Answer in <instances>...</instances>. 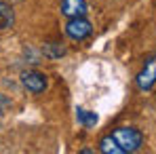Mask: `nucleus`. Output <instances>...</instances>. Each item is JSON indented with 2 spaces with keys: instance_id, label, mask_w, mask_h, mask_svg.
Returning a JSON list of instances; mask_svg holds the SVG:
<instances>
[{
  "instance_id": "f257e3e1",
  "label": "nucleus",
  "mask_w": 156,
  "mask_h": 154,
  "mask_svg": "<svg viewBox=\"0 0 156 154\" xmlns=\"http://www.w3.org/2000/svg\"><path fill=\"white\" fill-rule=\"evenodd\" d=\"M110 137L116 141V146L120 148V152H135V150H139L141 148V144H144V135H141V131H137V129L133 127H118L114 129L112 133H110Z\"/></svg>"
},
{
  "instance_id": "7ed1b4c3",
  "label": "nucleus",
  "mask_w": 156,
  "mask_h": 154,
  "mask_svg": "<svg viewBox=\"0 0 156 154\" xmlns=\"http://www.w3.org/2000/svg\"><path fill=\"white\" fill-rule=\"evenodd\" d=\"M135 84H137L139 91H150L156 84V53L146 59L144 68H141L139 74L135 76Z\"/></svg>"
},
{
  "instance_id": "9d476101",
  "label": "nucleus",
  "mask_w": 156,
  "mask_h": 154,
  "mask_svg": "<svg viewBox=\"0 0 156 154\" xmlns=\"http://www.w3.org/2000/svg\"><path fill=\"white\" fill-rule=\"evenodd\" d=\"M11 2H19V0H11Z\"/></svg>"
},
{
  "instance_id": "20e7f679",
  "label": "nucleus",
  "mask_w": 156,
  "mask_h": 154,
  "mask_svg": "<svg viewBox=\"0 0 156 154\" xmlns=\"http://www.w3.org/2000/svg\"><path fill=\"white\" fill-rule=\"evenodd\" d=\"M21 84L26 87L30 93L40 95V93H44V89L49 87V80H47V76H44L42 72L27 70V72H23V74H21Z\"/></svg>"
},
{
  "instance_id": "39448f33",
  "label": "nucleus",
  "mask_w": 156,
  "mask_h": 154,
  "mask_svg": "<svg viewBox=\"0 0 156 154\" xmlns=\"http://www.w3.org/2000/svg\"><path fill=\"white\" fill-rule=\"evenodd\" d=\"M61 15L68 19L87 15V0H61Z\"/></svg>"
},
{
  "instance_id": "423d86ee",
  "label": "nucleus",
  "mask_w": 156,
  "mask_h": 154,
  "mask_svg": "<svg viewBox=\"0 0 156 154\" xmlns=\"http://www.w3.org/2000/svg\"><path fill=\"white\" fill-rule=\"evenodd\" d=\"M13 23H15V11L11 6V2L0 0V32L13 27Z\"/></svg>"
},
{
  "instance_id": "0eeeda50",
  "label": "nucleus",
  "mask_w": 156,
  "mask_h": 154,
  "mask_svg": "<svg viewBox=\"0 0 156 154\" xmlns=\"http://www.w3.org/2000/svg\"><path fill=\"white\" fill-rule=\"evenodd\" d=\"M76 120L82 125V127L91 129L95 127L97 123H99V116L95 114V112H91V110H84V108H76Z\"/></svg>"
},
{
  "instance_id": "1a4fd4ad",
  "label": "nucleus",
  "mask_w": 156,
  "mask_h": 154,
  "mask_svg": "<svg viewBox=\"0 0 156 154\" xmlns=\"http://www.w3.org/2000/svg\"><path fill=\"white\" fill-rule=\"evenodd\" d=\"M11 108H13L11 97H6V95H2V93H0V118H2V116H4V114H6Z\"/></svg>"
},
{
  "instance_id": "6e6552de",
  "label": "nucleus",
  "mask_w": 156,
  "mask_h": 154,
  "mask_svg": "<svg viewBox=\"0 0 156 154\" xmlns=\"http://www.w3.org/2000/svg\"><path fill=\"white\" fill-rule=\"evenodd\" d=\"M42 53H44V57H49V59H59L61 55H66V47H61L59 42H44Z\"/></svg>"
},
{
  "instance_id": "f03ea898",
  "label": "nucleus",
  "mask_w": 156,
  "mask_h": 154,
  "mask_svg": "<svg viewBox=\"0 0 156 154\" xmlns=\"http://www.w3.org/2000/svg\"><path fill=\"white\" fill-rule=\"evenodd\" d=\"M66 34H68V38H72L76 42H82L93 34V26L84 15L82 17H70L68 23H66Z\"/></svg>"
}]
</instances>
